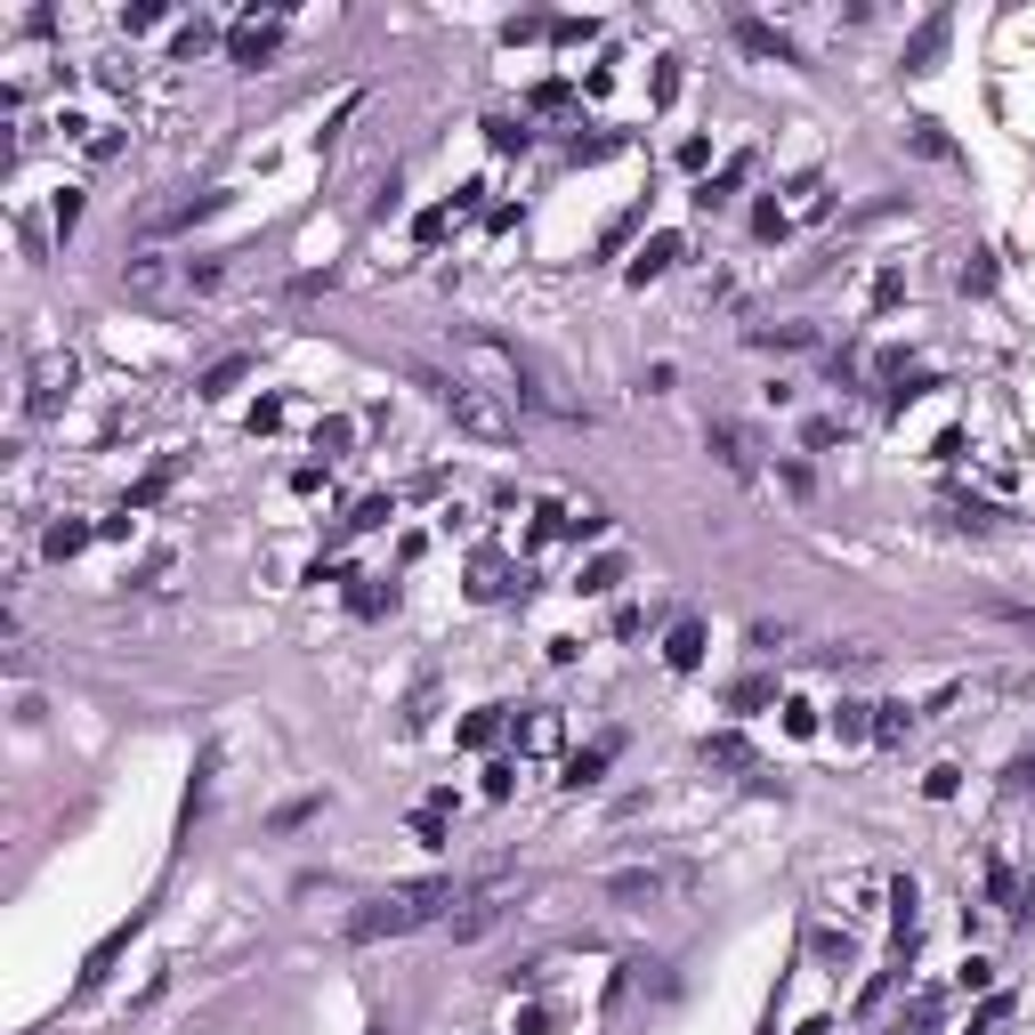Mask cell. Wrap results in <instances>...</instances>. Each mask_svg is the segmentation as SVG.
I'll return each instance as SVG.
<instances>
[{
  "label": "cell",
  "instance_id": "14",
  "mask_svg": "<svg viewBox=\"0 0 1035 1035\" xmlns=\"http://www.w3.org/2000/svg\"><path fill=\"white\" fill-rule=\"evenodd\" d=\"M664 664H672V672H696V664H703V624H672Z\"/></svg>",
  "mask_w": 1035,
  "mask_h": 1035
},
{
  "label": "cell",
  "instance_id": "29",
  "mask_svg": "<svg viewBox=\"0 0 1035 1035\" xmlns=\"http://www.w3.org/2000/svg\"><path fill=\"white\" fill-rule=\"evenodd\" d=\"M987 283H996V267H987V252H970L963 259V292H987Z\"/></svg>",
  "mask_w": 1035,
  "mask_h": 1035
},
{
  "label": "cell",
  "instance_id": "2",
  "mask_svg": "<svg viewBox=\"0 0 1035 1035\" xmlns=\"http://www.w3.org/2000/svg\"><path fill=\"white\" fill-rule=\"evenodd\" d=\"M412 381H421L429 397L453 412V429H469L478 445H510V438H518V405H510V388L462 381V372H412Z\"/></svg>",
  "mask_w": 1035,
  "mask_h": 1035
},
{
  "label": "cell",
  "instance_id": "4",
  "mask_svg": "<svg viewBox=\"0 0 1035 1035\" xmlns=\"http://www.w3.org/2000/svg\"><path fill=\"white\" fill-rule=\"evenodd\" d=\"M73 381H81V364H73V357H57V348H49V357H33V381H25V412H33V421H49V412L73 397Z\"/></svg>",
  "mask_w": 1035,
  "mask_h": 1035
},
{
  "label": "cell",
  "instance_id": "21",
  "mask_svg": "<svg viewBox=\"0 0 1035 1035\" xmlns=\"http://www.w3.org/2000/svg\"><path fill=\"white\" fill-rule=\"evenodd\" d=\"M939 40H946V16H930V25L906 40V73H930V57H939Z\"/></svg>",
  "mask_w": 1035,
  "mask_h": 1035
},
{
  "label": "cell",
  "instance_id": "23",
  "mask_svg": "<svg viewBox=\"0 0 1035 1035\" xmlns=\"http://www.w3.org/2000/svg\"><path fill=\"white\" fill-rule=\"evenodd\" d=\"M834 736H841V744L874 736V703H834Z\"/></svg>",
  "mask_w": 1035,
  "mask_h": 1035
},
{
  "label": "cell",
  "instance_id": "25",
  "mask_svg": "<svg viewBox=\"0 0 1035 1035\" xmlns=\"http://www.w3.org/2000/svg\"><path fill=\"white\" fill-rule=\"evenodd\" d=\"M753 340H760V348H810V324H777V333H769V324H760Z\"/></svg>",
  "mask_w": 1035,
  "mask_h": 1035
},
{
  "label": "cell",
  "instance_id": "28",
  "mask_svg": "<svg viewBox=\"0 0 1035 1035\" xmlns=\"http://www.w3.org/2000/svg\"><path fill=\"white\" fill-rule=\"evenodd\" d=\"M171 567H178V558H171V550H154L147 567H138V591H162V583H171Z\"/></svg>",
  "mask_w": 1035,
  "mask_h": 1035
},
{
  "label": "cell",
  "instance_id": "3",
  "mask_svg": "<svg viewBox=\"0 0 1035 1035\" xmlns=\"http://www.w3.org/2000/svg\"><path fill=\"white\" fill-rule=\"evenodd\" d=\"M696 874L688 865H672V858H648V865H615L607 874V898L615 906H672V898H688Z\"/></svg>",
  "mask_w": 1035,
  "mask_h": 1035
},
{
  "label": "cell",
  "instance_id": "32",
  "mask_svg": "<svg viewBox=\"0 0 1035 1035\" xmlns=\"http://www.w3.org/2000/svg\"><path fill=\"white\" fill-rule=\"evenodd\" d=\"M615 583H624V567H615V558H598V567L583 574V591H615Z\"/></svg>",
  "mask_w": 1035,
  "mask_h": 1035
},
{
  "label": "cell",
  "instance_id": "35",
  "mask_svg": "<svg viewBox=\"0 0 1035 1035\" xmlns=\"http://www.w3.org/2000/svg\"><path fill=\"white\" fill-rule=\"evenodd\" d=\"M834 438H841V421H810V429H801V445H810V453H825Z\"/></svg>",
  "mask_w": 1035,
  "mask_h": 1035
},
{
  "label": "cell",
  "instance_id": "11",
  "mask_svg": "<svg viewBox=\"0 0 1035 1035\" xmlns=\"http://www.w3.org/2000/svg\"><path fill=\"white\" fill-rule=\"evenodd\" d=\"M736 40H744L753 57H777V66H793V40H784L777 25H760V16H736Z\"/></svg>",
  "mask_w": 1035,
  "mask_h": 1035
},
{
  "label": "cell",
  "instance_id": "24",
  "mask_svg": "<svg viewBox=\"0 0 1035 1035\" xmlns=\"http://www.w3.org/2000/svg\"><path fill=\"white\" fill-rule=\"evenodd\" d=\"M243 372H252V357H219V364H211V372H202V381H195V388H202V397H226V388H235V381H243Z\"/></svg>",
  "mask_w": 1035,
  "mask_h": 1035
},
{
  "label": "cell",
  "instance_id": "5",
  "mask_svg": "<svg viewBox=\"0 0 1035 1035\" xmlns=\"http://www.w3.org/2000/svg\"><path fill=\"white\" fill-rule=\"evenodd\" d=\"M502 915H510V889L493 882V889H478V898H462V906H453V915H445V930H453V946H478L486 930H502Z\"/></svg>",
  "mask_w": 1035,
  "mask_h": 1035
},
{
  "label": "cell",
  "instance_id": "1",
  "mask_svg": "<svg viewBox=\"0 0 1035 1035\" xmlns=\"http://www.w3.org/2000/svg\"><path fill=\"white\" fill-rule=\"evenodd\" d=\"M453 882L445 874H421V882H397V889H381V898H364L357 915H348V939L372 946V939H405V930H421V922H438L453 915Z\"/></svg>",
  "mask_w": 1035,
  "mask_h": 1035
},
{
  "label": "cell",
  "instance_id": "19",
  "mask_svg": "<svg viewBox=\"0 0 1035 1035\" xmlns=\"http://www.w3.org/2000/svg\"><path fill=\"white\" fill-rule=\"evenodd\" d=\"M518 753H558V712H526L518 720Z\"/></svg>",
  "mask_w": 1035,
  "mask_h": 1035
},
{
  "label": "cell",
  "instance_id": "33",
  "mask_svg": "<svg viewBox=\"0 0 1035 1035\" xmlns=\"http://www.w3.org/2000/svg\"><path fill=\"white\" fill-rule=\"evenodd\" d=\"M955 777H963V769H930V777H922V793H930V801H955Z\"/></svg>",
  "mask_w": 1035,
  "mask_h": 1035
},
{
  "label": "cell",
  "instance_id": "31",
  "mask_svg": "<svg viewBox=\"0 0 1035 1035\" xmlns=\"http://www.w3.org/2000/svg\"><path fill=\"white\" fill-rule=\"evenodd\" d=\"M567 97H574L567 81H543V90H534V114H558V106H567Z\"/></svg>",
  "mask_w": 1035,
  "mask_h": 1035
},
{
  "label": "cell",
  "instance_id": "30",
  "mask_svg": "<svg viewBox=\"0 0 1035 1035\" xmlns=\"http://www.w3.org/2000/svg\"><path fill=\"white\" fill-rule=\"evenodd\" d=\"M348 526H357V534H364V526H388V493H372V502H357V518H348Z\"/></svg>",
  "mask_w": 1035,
  "mask_h": 1035
},
{
  "label": "cell",
  "instance_id": "13",
  "mask_svg": "<svg viewBox=\"0 0 1035 1035\" xmlns=\"http://www.w3.org/2000/svg\"><path fill=\"white\" fill-rule=\"evenodd\" d=\"M703 769H753V744H744L736 729H720V736H703Z\"/></svg>",
  "mask_w": 1035,
  "mask_h": 1035
},
{
  "label": "cell",
  "instance_id": "36",
  "mask_svg": "<svg viewBox=\"0 0 1035 1035\" xmlns=\"http://www.w3.org/2000/svg\"><path fill=\"white\" fill-rule=\"evenodd\" d=\"M801 1035H834V1027H825V1020H810V1027H801Z\"/></svg>",
  "mask_w": 1035,
  "mask_h": 1035
},
{
  "label": "cell",
  "instance_id": "26",
  "mask_svg": "<svg viewBox=\"0 0 1035 1035\" xmlns=\"http://www.w3.org/2000/svg\"><path fill=\"white\" fill-rule=\"evenodd\" d=\"M493 736H502V712H469L462 720V744H493Z\"/></svg>",
  "mask_w": 1035,
  "mask_h": 1035
},
{
  "label": "cell",
  "instance_id": "12",
  "mask_svg": "<svg viewBox=\"0 0 1035 1035\" xmlns=\"http://www.w3.org/2000/svg\"><path fill=\"white\" fill-rule=\"evenodd\" d=\"M469 591H478V598H502V591H510V558H502V550H478V558H469Z\"/></svg>",
  "mask_w": 1035,
  "mask_h": 1035
},
{
  "label": "cell",
  "instance_id": "9",
  "mask_svg": "<svg viewBox=\"0 0 1035 1035\" xmlns=\"http://www.w3.org/2000/svg\"><path fill=\"white\" fill-rule=\"evenodd\" d=\"M987 906H1003V915H1027V882L1011 874V858H987Z\"/></svg>",
  "mask_w": 1035,
  "mask_h": 1035
},
{
  "label": "cell",
  "instance_id": "10",
  "mask_svg": "<svg viewBox=\"0 0 1035 1035\" xmlns=\"http://www.w3.org/2000/svg\"><path fill=\"white\" fill-rule=\"evenodd\" d=\"M615 744H624V736H598V744H583V753H567V784H574V793H583V784H598V777H607Z\"/></svg>",
  "mask_w": 1035,
  "mask_h": 1035
},
{
  "label": "cell",
  "instance_id": "34",
  "mask_svg": "<svg viewBox=\"0 0 1035 1035\" xmlns=\"http://www.w3.org/2000/svg\"><path fill=\"white\" fill-rule=\"evenodd\" d=\"M1011 793H1035V744H1027L1020 760H1011Z\"/></svg>",
  "mask_w": 1035,
  "mask_h": 1035
},
{
  "label": "cell",
  "instance_id": "6",
  "mask_svg": "<svg viewBox=\"0 0 1035 1035\" xmlns=\"http://www.w3.org/2000/svg\"><path fill=\"white\" fill-rule=\"evenodd\" d=\"M703 445H712V462L729 469V478H753L760 469V453H753V438H744L736 421H703Z\"/></svg>",
  "mask_w": 1035,
  "mask_h": 1035
},
{
  "label": "cell",
  "instance_id": "18",
  "mask_svg": "<svg viewBox=\"0 0 1035 1035\" xmlns=\"http://www.w3.org/2000/svg\"><path fill=\"white\" fill-rule=\"evenodd\" d=\"M874 736L882 744H906V736H915V703H898V696L874 703Z\"/></svg>",
  "mask_w": 1035,
  "mask_h": 1035
},
{
  "label": "cell",
  "instance_id": "7",
  "mask_svg": "<svg viewBox=\"0 0 1035 1035\" xmlns=\"http://www.w3.org/2000/svg\"><path fill=\"white\" fill-rule=\"evenodd\" d=\"M202 211H219V195H171L154 211H138V235H171V226H195Z\"/></svg>",
  "mask_w": 1035,
  "mask_h": 1035
},
{
  "label": "cell",
  "instance_id": "8",
  "mask_svg": "<svg viewBox=\"0 0 1035 1035\" xmlns=\"http://www.w3.org/2000/svg\"><path fill=\"white\" fill-rule=\"evenodd\" d=\"M276 40H283V25L276 16H252V25H235V40H226V57H235V66H267V57H276Z\"/></svg>",
  "mask_w": 1035,
  "mask_h": 1035
},
{
  "label": "cell",
  "instance_id": "20",
  "mask_svg": "<svg viewBox=\"0 0 1035 1035\" xmlns=\"http://www.w3.org/2000/svg\"><path fill=\"white\" fill-rule=\"evenodd\" d=\"M906 147H915V154H930V162H955V138H946L939 121H906Z\"/></svg>",
  "mask_w": 1035,
  "mask_h": 1035
},
{
  "label": "cell",
  "instance_id": "15",
  "mask_svg": "<svg viewBox=\"0 0 1035 1035\" xmlns=\"http://www.w3.org/2000/svg\"><path fill=\"white\" fill-rule=\"evenodd\" d=\"M744 171H753V154H736V162H729L720 178H703V186H696V211H720V202H729L736 186H744Z\"/></svg>",
  "mask_w": 1035,
  "mask_h": 1035
},
{
  "label": "cell",
  "instance_id": "27",
  "mask_svg": "<svg viewBox=\"0 0 1035 1035\" xmlns=\"http://www.w3.org/2000/svg\"><path fill=\"white\" fill-rule=\"evenodd\" d=\"M486 138H493V147H502V154H510V147H526V121H510V114H493V121H486Z\"/></svg>",
  "mask_w": 1035,
  "mask_h": 1035
},
{
  "label": "cell",
  "instance_id": "17",
  "mask_svg": "<svg viewBox=\"0 0 1035 1035\" xmlns=\"http://www.w3.org/2000/svg\"><path fill=\"white\" fill-rule=\"evenodd\" d=\"M679 259V235H648L639 243V259H631V283H648V276H664V267Z\"/></svg>",
  "mask_w": 1035,
  "mask_h": 1035
},
{
  "label": "cell",
  "instance_id": "16",
  "mask_svg": "<svg viewBox=\"0 0 1035 1035\" xmlns=\"http://www.w3.org/2000/svg\"><path fill=\"white\" fill-rule=\"evenodd\" d=\"M138 922H147V915H130L121 930H106V946H97V955H90V970H81V987H97V979H106V970H114V955H121V946L138 939Z\"/></svg>",
  "mask_w": 1035,
  "mask_h": 1035
},
{
  "label": "cell",
  "instance_id": "22",
  "mask_svg": "<svg viewBox=\"0 0 1035 1035\" xmlns=\"http://www.w3.org/2000/svg\"><path fill=\"white\" fill-rule=\"evenodd\" d=\"M90 534H97V526H81V518H57L40 550H49V558H73V550H90Z\"/></svg>",
  "mask_w": 1035,
  "mask_h": 1035
}]
</instances>
